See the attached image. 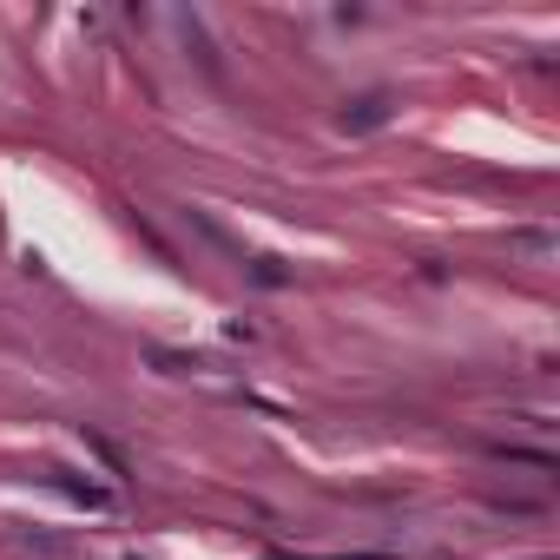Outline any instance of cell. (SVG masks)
<instances>
[{
    "mask_svg": "<svg viewBox=\"0 0 560 560\" xmlns=\"http://www.w3.org/2000/svg\"><path fill=\"white\" fill-rule=\"evenodd\" d=\"M357 106H363V113H343V126H376V119H383V113H389V106H383V100H357Z\"/></svg>",
    "mask_w": 560,
    "mask_h": 560,
    "instance_id": "6da1fadb",
    "label": "cell"
}]
</instances>
